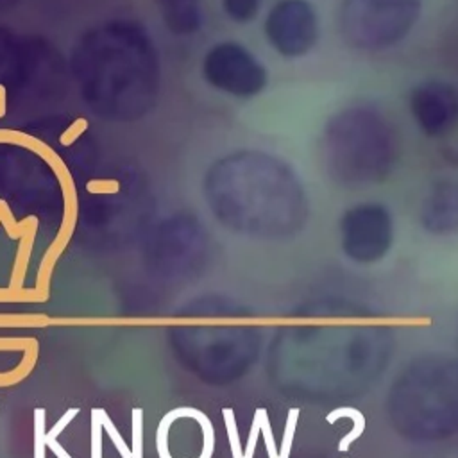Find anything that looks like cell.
I'll use <instances>...</instances> for the list:
<instances>
[{
    "label": "cell",
    "instance_id": "6da1fadb",
    "mask_svg": "<svg viewBox=\"0 0 458 458\" xmlns=\"http://www.w3.org/2000/svg\"><path fill=\"white\" fill-rule=\"evenodd\" d=\"M202 199L215 222L252 240H288L310 222V195L281 156L254 147L215 157L202 175Z\"/></svg>",
    "mask_w": 458,
    "mask_h": 458
},
{
    "label": "cell",
    "instance_id": "7a4b0ae2",
    "mask_svg": "<svg viewBox=\"0 0 458 458\" xmlns=\"http://www.w3.org/2000/svg\"><path fill=\"white\" fill-rule=\"evenodd\" d=\"M84 98L98 113L138 118L156 104L161 68L148 32L129 20L88 32L73 55Z\"/></svg>",
    "mask_w": 458,
    "mask_h": 458
},
{
    "label": "cell",
    "instance_id": "3957f363",
    "mask_svg": "<svg viewBox=\"0 0 458 458\" xmlns=\"http://www.w3.org/2000/svg\"><path fill=\"white\" fill-rule=\"evenodd\" d=\"M401 138L377 106L360 102L335 111L320 134V159L327 177L347 190L383 184L395 172Z\"/></svg>",
    "mask_w": 458,
    "mask_h": 458
},
{
    "label": "cell",
    "instance_id": "277c9868",
    "mask_svg": "<svg viewBox=\"0 0 458 458\" xmlns=\"http://www.w3.org/2000/svg\"><path fill=\"white\" fill-rule=\"evenodd\" d=\"M424 0H340L336 29L342 41L360 52H385L417 27Z\"/></svg>",
    "mask_w": 458,
    "mask_h": 458
},
{
    "label": "cell",
    "instance_id": "5b68a950",
    "mask_svg": "<svg viewBox=\"0 0 458 458\" xmlns=\"http://www.w3.org/2000/svg\"><path fill=\"white\" fill-rule=\"evenodd\" d=\"M200 73L208 86L238 100L259 97L270 81L267 64L236 39L213 43L202 55Z\"/></svg>",
    "mask_w": 458,
    "mask_h": 458
},
{
    "label": "cell",
    "instance_id": "8992f818",
    "mask_svg": "<svg viewBox=\"0 0 458 458\" xmlns=\"http://www.w3.org/2000/svg\"><path fill=\"white\" fill-rule=\"evenodd\" d=\"M261 32L284 59L308 55L320 39V18L311 0H276L265 13Z\"/></svg>",
    "mask_w": 458,
    "mask_h": 458
},
{
    "label": "cell",
    "instance_id": "52a82bcc",
    "mask_svg": "<svg viewBox=\"0 0 458 458\" xmlns=\"http://www.w3.org/2000/svg\"><path fill=\"white\" fill-rule=\"evenodd\" d=\"M338 229L342 249L351 259L376 261L394 243L395 218L386 204L361 200L342 213Z\"/></svg>",
    "mask_w": 458,
    "mask_h": 458
},
{
    "label": "cell",
    "instance_id": "ba28073f",
    "mask_svg": "<svg viewBox=\"0 0 458 458\" xmlns=\"http://www.w3.org/2000/svg\"><path fill=\"white\" fill-rule=\"evenodd\" d=\"M408 111L426 138H445L458 129V86L440 77L422 79L408 93Z\"/></svg>",
    "mask_w": 458,
    "mask_h": 458
},
{
    "label": "cell",
    "instance_id": "9c48e42d",
    "mask_svg": "<svg viewBox=\"0 0 458 458\" xmlns=\"http://www.w3.org/2000/svg\"><path fill=\"white\" fill-rule=\"evenodd\" d=\"M419 225L433 236L458 234V177L444 175L429 184L419 206Z\"/></svg>",
    "mask_w": 458,
    "mask_h": 458
},
{
    "label": "cell",
    "instance_id": "30bf717a",
    "mask_svg": "<svg viewBox=\"0 0 458 458\" xmlns=\"http://www.w3.org/2000/svg\"><path fill=\"white\" fill-rule=\"evenodd\" d=\"M27 47L16 45L13 38L0 32V95L18 93L23 86H29L36 61L29 55Z\"/></svg>",
    "mask_w": 458,
    "mask_h": 458
},
{
    "label": "cell",
    "instance_id": "8fae6325",
    "mask_svg": "<svg viewBox=\"0 0 458 458\" xmlns=\"http://www.w3.org/2000/svg\"><path fill=\"white\" fill-rule=\"evenodd\" d=\"M165 27L175 36H193L204 25L202 0H156Z\"/></svg>",
    "mask_w": 458,
    "mask_h": 458
},
{
    "label": "cell",
    "instance_id": "7c38bea8",
    "mask_svg": "<svg viewBox=\"0 0 458 458\" xmlns=\"http://www.w3.org/2000/svg\"><path fill=\"white\" fill-rule=\"evenodd\" d=\"M265 0H220L224 14L236 25H247L258 18Z\"/></svg>",
    "mask_w": 458,
    "mask_h": 458
},
{
    "label": "cell",
    "instance_id": "4fadbf2b",
    "mask_svg": "<svg viewBox=\"0 0 458 458\" xmlns=\"http://www.w3.org/2000/svg\"><path fill=\"white\" fill-rule=\"evenodd\" d=\"M45 408L34 410V458H45Z\"/></svg>",
    "mask_w": 458,
    "mask_h": 458
},
{
    "label": "cell",
    "instance_id": "5bb4252c",
    "mask_svg": "<svg viewBox=\"0 0 458 458\" xmlns=\"http://www.w3.org/2000/svg\"><path fill=\"white\" fill-rule=\"evenodd\" d=\"M102 417L100 408L91 410V458H102Z\"/></svg>",
    "mask_w": 458,
    "mask_h": 458
},
{
    "label": "cell",
    "instance_id": "9a60e30c",
    "mask_svg": "<svg viewBox=\"0 0 458 458\" xmlns=\"http://www.w3.org/2000/svg\"><path fill=\"white\" fill-rule=\"evenodd\" d=\"M100 417H102V426L106 428V431H107L109 438L113 440V444H114V447L118 449V453L122 454V458H134V456H132V451L125 445V442H123L122 435H120V433H118V429L113 426V422H111V420H109V417L106 415V410H104V408H100Z\"/></svg>",
    "mask_w": 458,
    "mask_h": 458
},
{
    "label": "cell",
    "instance_id": "2e32d148",
    "mask_svg": "<svg viewBox=\"0 0 458 458\" xmlns=\"http://www.w3.org/2000/svg\"><path fill=\"white\" fill-rule=\"evenodd\" d=\"M132 456L141 458V408L132 410Z\"/></svg>",
    "mask_w": 458,
    "mask_h": 458
},
{
    "label": "cell",
    "instance_id": "e0dca14e",
    "mask_svg": "<svg viewBox=\"0 0 458 458\" xmlns=\"http://www.w3.org/2000/svg\"><path fill=\"white\" fill-rule=\"evenodd\" d=\"M297 413L299 410H290L288 413V420H286V431H284V437H283V447H281V453H279V458H288V453H290V442L293 440V433H295V420H297Z\"/></svg>",
    "mask_w": 458,
    "mask_h": 458
},
{
    "label": "cell",
    "instance_id": "ac0fdd59",
    "mask_svg": "<svg viewBox=\"0 0 458 458\" xmlns=\"http://www.w3.org/2000/svg\"><path fill=\"white\" fill-rule=\"evenodd\" d=\"M225 413V424H227V433H229V440H231V449H233V456L234 458H243L242 454V447H240V438L234 428V420H233V411L229 408L224 410Z\"/></svg>",
    "mask_w": 458,
    "mask_h": 458
},
{
    "label": "cell",
    "instance_id": "d6986e66",
    "mask_svg": "<svg viewBox=\"0 0 458 458\" xmlns=\"http://www.w3.org/2000/svg\"><path fill=\"white\" fill-rule=\"evenodd\" d=\"M77 413H79V408H70V410H66V413L52 426V429H50L48 433H45V444H48L50 440H55V438L59 437V433L63 431V428H64Z\"/></svg>",
    "mask_w": 458,
    "mask_h": 458
},
{
    "label": "cell",
    "instance_id": "ffe728a7",
    "mask_svg": "<svg viewBox=\"0 0 458 458\" xmlns=\"http://www.w3.org/2000/svg\"><path fill=\"white\" fill-rule=\"evenodd\" d=\"M265 410H258L256 411V417H254V424H252V429H250V435H249V442H247V449L243 453V458H252L254 454V447H256V438H258V431H259V426H261V417H263Z\"/></svg>",
    "mask_w": 458,
    "mask_h": 458
},
{
    "label": "cell",
    "instance_id": "44dd1931",
    "mask_svg": "<svg viewBox=\"0 0 458 458\" xmlns=\"http://www.w3.org/2000/svg\"><path fill=\"white\" fill-rule=\"evenodd\" d=\"M261 428H263V433H265V437H267V449H268V456H270V458H279V456H277V453H276V445H274V438H272V431H270V426H268V419H267V415L263 417Z\"/></svg>",
    "mask_w": 458,
    "mask_h": 458
},
{
    "label": "cell",
    "instance_id": "7402d4cb",
    "mask_svg": "<svg viewBox=\"0 0 458 458\" xmlns=\"http://www.w3.org/2000/svg\"><path fill=\"white\" fill-rule=\"evenodd\" d=\"M47 445L52 449V453H54L57 458H72V456L61 447V444H59L57 440H50Z\"/></svg>",
    "mask_w": 458,
    "mask_h": 458
}]
</instances>
